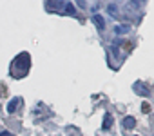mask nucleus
<instances>
[{
	"label": "nucleus",
	"instance_id": "nucleus-12",
	"mask_svg": "<svg viewBox=\"0 0 154 136\" xmlns=\"http://www.w3.org/2000/svg\"><path fill=\"white\" fill-rule=\"evenodd\" d=\"M0 136H13L11 132H8V131H2V132H0Z\"/></svg>",
	"mask_w": 154,
	"mask_h": 136
},
{
	"label": "nucleus",
	"instance_id": "nucleus-3",
	"mask_svg": "<svg viewBox=\"0 0 154 136\" xmlns=\"http://www.w3.org/2000/svg\"><path fill=\"white\" fill-rule=\"evenodd\" d=\"M111 125H112V114H105V118H103V123H102V129L103 131H109L111 129Z\"/></svg>",
	"mask_w": 154,
	"mask_h": 136
},
{
	"label": "nucleus",
	"instance_id": "nucleus-7",
	"mask_svg": "<svg viewBox=\"0 0 154 136\" xmlns=\"http://www.w3.org/2000/svg\"><path fill=\"white\" fill-rule=\"evenodd\" d=\"M134 125H136V120H134L132 116H127V118L123 120V127H125V129H134Z\"/></svg>",
	"mask_w": 154,
	"mask_h": 136
},
{
	"label": "nucleus",
	"instance_id": "nucleus-11",
	"mask_svg": "<svg viewBox=\"0 0 154 136\" xmlns=\"http://www.w3.org/2000/svg\"><path fill=\"white\" fill-rule=\"evenodd\" d=\"M76 6H78V8H82V9H85L87 2H85V0H76Z\"/></svg>",
	"mask_w": 154,
	"mask_h": 136
},
{
	"label": "nucleus",
	"instance_id": "nucleus-2",
	"mask_svg": "<svg viewBox=\"0 0 154 136\" xmlns=\"http://www.w3.org/2000/svg\"><path fill=\"white\" fill-rule=\"evenodd\" d=\"M93 22H94V26H96L100 31H103V29H105V20H103V17H102V15H93Z\"/></svg>",
	"mask_w": 154,
	"mask_h": 136
},
{
	"label": "nucleus",
	"instance_id": "nucleus-8",
	"mask_svg": "<svg viewBox=\"0 0 154 136\" xmlns=\"http://www.w3.org/2000/svg\"><path fill=\"white\" fill-rule=\"evenodd\" d=\"M143 6V0H129V4H127V8H131V9H140Z\"/></svg>",
	"mask_w": 154,
	"mask_h": 136
},
{
	"label": "nucleus",
	"instance_id": "nucleus-5",
	"mask_svg": "<svg viewBox=\"0 0 154 136\" xmlns=\"http://www.w3.org/2000/svg\"><path fill=\"white\" fill-rule=\"evenodd\" d=\"M18 104H20V98H13L9 104H8V113H15L18 109Z\"/></svg>",
	"mask_w": 154,
	"mask_h": 136
},
{
	"label": "nucleus",
	"instance_id": "nucleus-4",
	"mask_svg": "<svg viewBox=\"0 0 154 136\" xmlns=\"http://www.w3.org/2000/svg\"><path fill=\"white\" fill-rule=\"evenodd\" d=\"M129 29H131V26H127V24H120V26L114 27V33H116V35H125V33H129Z\"/></svg>",
	"mask_w": 154,
	"mask_h": 136
},
{
	"label": "nucleus",
	"instance_id": "nucleus-10",
	"mask_svg": "<svg viewBox=\"0 0 154 136\" xmlns=\"http://www.w3.org/2000/svg\"><path fill=\"white\" fill-rule=\"evenodd\" d=\"M116 11H118V8H116L114 4H109V6H107V13H109V15H112V17H114V15H116Z\"/></svg>",
	"mask_w": 154,
	"mask_h": 136
},
{
	"label": "nucleus",
	"instance_id": "nucleus-6",
	"mask_svg": "<svg viewBox=\"0 0 154 136\" xmlns=\"http://www.w3.org/2000/svg\"><path fill=\"white\" fill-rule=\"evenodd\" d=\"M63 11H65L67 15H71V17H74V15H76V8H74L71 2H65V6H63Z\"/></svg>",
	"mask_w": 154,
	"mask_h": 136
},
{
	"label": "nucleus",
	"instance_id": "nucleus-9",
	"mask_svg": "<svg viewBox=\"0 0 154 136\" xmlns=\"http://www.w3.org/2000/svg\"><path fill=\"white\" fill-rule=\"evenodd\" d=\"M53 6H54L56 9H63V6H65V0H53Z\"/></svg>",
	"mask_w": 154,
	"mask_h": 136
},
{
	"label": "nucleus",
	"instance_id": "nucleus-1",
	"mask_svg": "<svg viewBox=\"0 0 154 136\" xmlns=\"http://www.w3.org/2000/svg\"><path fill=\"white\" fill-rule=\"evenodd\" d=\"M31 56L27 54V53H20L15 60H13V63H11V75H15V76H24L26 73H27V69H29V63H31V60H29Z\"/></svg>",
	"mask_w": 154,
	"mask_h": 136
}]
</instances>
